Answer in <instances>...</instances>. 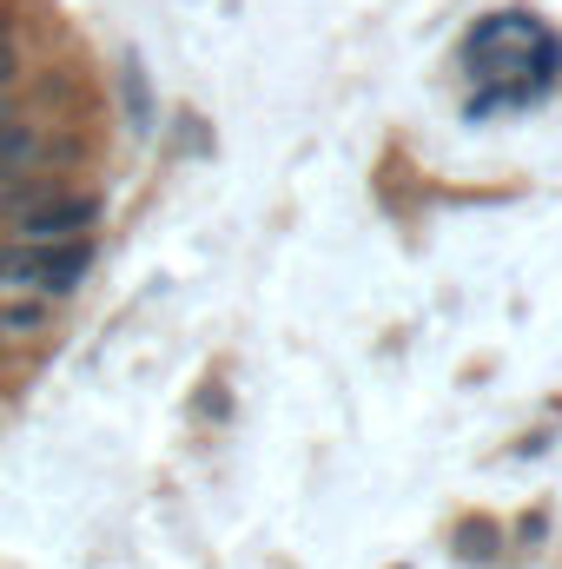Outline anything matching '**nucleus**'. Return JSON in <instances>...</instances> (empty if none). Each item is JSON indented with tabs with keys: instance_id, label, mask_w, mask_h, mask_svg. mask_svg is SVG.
I'll return each mask as SVG.
<instances>
[{
	"instance_id": "obj_1",
	"label": "nucleus",
	"mask_w": 562,
	"mask_h": 569,
	"mask_svg": "<svg viewBox=\"0 0 562 569\" xmlns=\"http://www.w3.org/2000/svg\"><path fill=\"white\" fill-rule=\"evenodd\" d=\"M93 272V239H7L0 246V291H40V298H67L73 284Z\"/></svg>"
},
{
	"instance_id": "obj_2",
	"label": "nucleus",
	"mask_w": 562,
	"mask_h": 569,
	"mask_svg": "<svg viewBox=\"0 0 562 569\" xmlns=\"http://www.w3.org/2000/svg\"><path fill=\"white\" fill-rule=\"evenodd\" d=\"M93 226H100V199H93V192H53V199H40L33 212L13 219V239L53 246V239H87Z\"/></svg>"
},
{
	"instance_id": "obj_3",
	"label": "nucleus",
	"mask_w": 562,
	"mask_h": 569,
	"mask_svg": "<svg viewBox=\"0 0 562 569\" xmlns=\"http://www.w3.org/2000/svg\"><path fill=\"white\" fill-rule=\"evenodd\" d=\"M53 325V298L40 291H0V338H40Z\"/></svg>"
},
{
	"instance_id": "obj_4",
	"label": "nucleus",
	"mask_w": 562,
	"mask_h": 569,
	"mask_svg": "<svg viewBox=\"0 0 562 569\" xmlns=\"http://www.w3.org/2000/svg\"><path fill=\"white\" fill-rule=\"evenodd\" d=\"M20 73H27V60H20V47L13 40H0V100L20 87Z\"/></svg>"
},
{
	"instance_id": "obj_5",
	"label": "nucleus",
	"mask_w": 562,
	"mask_h": 569,
	"mask_svg": "<svg viewBox=\"0 0 562 569\" xmlns=\"http://www.w3.org/2000/svg\"><path fill=\"white\" fill-rule=\"evenodd\" d=\"M27 120H33V113H27V107H20V100H13V93H7V100H0V146L13 140V133H20V127H27Z\"/></svg>"
},
{
	"instance_id": "obj_6",
	"label": "nucleus",
	"mask_w": 562,
	"mask_h": 569,
	"mask_svg": "<svg viewBox=\"0 0 562 569\" xmlns=\"http://www.w3.org/2000/svg\"><path fill=\"white\" fill-rule=\"evenodd\" d=\"M0 351H7V338H0Z\"/></svg>"
}]
</instances>
